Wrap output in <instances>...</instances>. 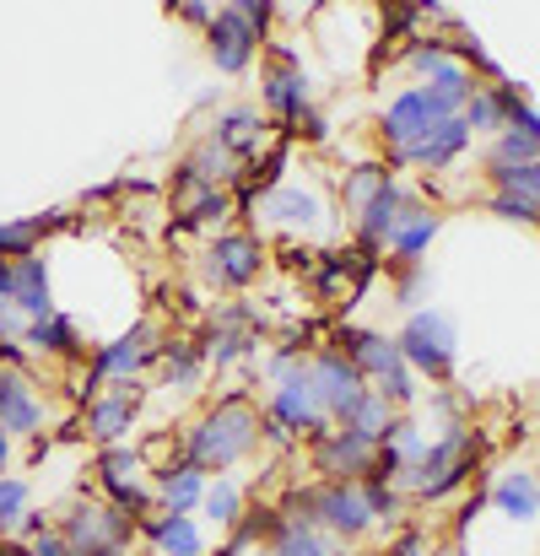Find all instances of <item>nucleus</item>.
I'll return each mask as SVG.
<instances>
[{
	"mask_svg": "<svg viewBox=\"0 0 540 556\" xmlns=\"http://www.w3.org/2000/svg\"><path fill=\"white\" fill-rule=\"evenodd\" d=\"M336 556H378V552H347V546H341V552H336Z\"/></svg>",
	"mask_w": 540,
	"mask_h": 556,
	"instance_id": "13d9d810",
	"label": "nucleus"
},
{
	"mask_svg": "<svg viewBox=\"0 0 540 556\" xmlns=\"http://www.w3.org/2000/svg\"><path fill=\"white\" fill-rule=\"evenodd\" d=\"M260 49H265V43L254 38V27H249L233 5H222V11L211 16V27H205V54H211V65H216L222 76H243Z\"/></svg>",
	"mask_w": 540,
	"mask_h": 556,
	"instance_id": "ddd939ff",
	"label": "nucleus"
},
{
	"mask_svg": "<svg viewBox=\"0 0 540 556\" xmlns=\"http://www.w3.org/2000/svg\"><path fill=\"white\" fill-rule=\"evenodd\" d=\"M205 470H194L189 459H174V465H163L158 476H152V486H158V508L163 514H194L200 508V497H205Z\"/></svg>",
	"mask_w": 540,
	"mask_h": 556,
	"instance_id": "cd10ccee",
	"label": "nucleus"
},
{
	"mask_svg": "<svg viewBox=\"0 0 540 556\" xmlns=\"http://www.w3.org/2000/svg\"><path fill=\"white\" fill-rule=\"evenodd\" d=\"M0 556H33V552H27V541H16V535H5V541H0Z\"/></svg>",
	"mask_w": 540,
	"mask_h": 556,
	"instance_id": "6e6d98bb",
	"label": "nucleus"
},
{
	"mask_svg": "<svg viewBox=\"0 0 540 556\" xmlns=\"http://www.w3.org/2000/svg\"><path fill=\"white\" fill-rule=\"evenodd\" d=\"M422 92H427V98H432V109L449 119V114H465V103H470L476 81H470V71H465V65H449V71H443V76H432Z\"/></svg>",
	"mask_w": 540,
	"mask_h": 556,
	"instance_id": "f704fd0d",
	"label": "nucleus"
},
{
	"mask_svg": "<svg viewBox=\"0 0 540 556\" xmlns=\"http://www.w3.org/2000/svg\"><path fill=\"white\" fill-rule=\"evenodd\" d=\"M43 530H54V519H49L43 508H27V514L16 519V541H33V535H43Z\"/></svg>",
	"mask_w": 540,
	"mask_h": 556,
	"instance_id": "de8ad7c7",
	"label": "nucleus"
},
{
	"mask_svg": "<svg viewBox=\"0 0 540 556\" xmlns=\"http://www.w3.org/2000/svg\"><path fill=\"white\" fill-rule=\"evenodd\" d=\"M0 541H5V535H0Z\"/></svg>",
	"mask_w": 540,
	"mask_h": 556,
	"instance_id": "052dcab7",
	"label": "nucleus"
},
{
	"mask_svg": "<svg viewBox=\"0 0 540 556\" xmlns=\"http://www.w3.org/2000/svg\"><path fill=\"white\" fill-rule=\"evenodd\" d=\"M265 60H271V65H303V54H298L292 43H265Z\"/></svg>",
	"mask_w": 540,
	"mask_h": 556,
	"instance_id": "3c124183",
	"label": "nucleus"
},
{
	"mask_svg": "<svg viewBox=\"0 0 540 556\" xmlns=\"http://www.w3.org/2000/svg\"><path fill=\"white\" fill-rule=\"evenodd\" d=\"M179 16L189 22V27H211V16H216V11H211L205 0H179Z\"/></svg>",
	"mask_w": 540,
	"mask_h": 556,
	"instance_id": "8fccbe9b",
	"label": "nucleus"
},
{
	"mask_svg": "<svg viewBox=\"0 0 540 556\" xmlns=\"http://www.w3.org/2000/svg\"><path fill=\"white\" fill-rule=\"evenodd\" d=\"M205 372H211V363H205V341L200 336H168L158 346V383L163 389H200Z\"/></svg>",
	"mask_w": 540,
	"mask_h": 556,
	"instance_id": "393cba45",
	"label": "nucleus"
},
{
	"mask_svg": "<svg viewBox=\"0 0 540 556\" xmlns=\"http://www.w3.org/2000/svg\"><path fill=\"white\" fill-rule=\"evenodd\" d=\"M438 227H443V216L416 200V205L405 211V222L394 227V238H389V265H422V254H427V243L438 238Z\"/></svg>",
	"mask_w": 540,
	"mask_h": 556,
	"instance_id": "c85d7f7f",
	"label": "nucleus"
},
{
	"mask_svg": "<svg viewBox=\"0 0 540 556\" xmlns=\"http://www.w3.org/2000/svg\"><path fill=\"white\" fill-rule=\"evenodd\" d=\"M227 5L254 27V38H260V43H271V27H276V5H281V0H227Z\"/></svg>",
	"mask_w": 540,
	"mask_h": 556,
	"instance_id": "a18cd8bd",
	"label": "nucleus"
},
{
	"mask_svg": "<svg viewBox=\"0 0 540 556\" xmlns=\"http://www.w3.org/2000/svg\"><path fill=\"white\" fill-rule=\"evenodd\" d=\"M179 438H184V459L194 470L227 476V470H238L243 459L260 454V405L249 400V389H233V394L211 400Z\"/></svg>",
	"mask_w": 540,
	"mask_h": 556,
	"instance_id": "f257e3e1",
	"label": "nucleus"
},
{
	"mask_svg": "<svg viewBox=\"0 0 540 556\" xmlns=\"http://www.w3.org/2000/svg\"><path fill=\"white\" fill-rule=\"evenodd\" d=\"M98 486L103 497L130 519V525H147L158 514V486H152V470H147V454L130 448V443H114V448H98Z\"/></svg>",
	"mask_w": 540,
	"mask_h": 556,
	"instance_id": "0eeeda50",
	"label": "nucleus"
},
{
	"mask_svg": "<svg viewBox=\"0 0 540 556\" xmlns=\"http://www.w3.org/2000/svg\"><path fill=\"white\" fill-rule=\"evenodd\" d=\"M460 119L470 125V136H498V130H508V103H503V87H498V81H492V87H476Z\"/></svg>",
	"mask_w": 540,
	"mask_h": 556,
	"instance_id": "72a5a7b5",
	"label": "nucleus"
},
{
	"mask_svg": "<svg viewBox=\"0 0 540 556\" xmlns=\"http://www.w3.org/2000/svg\"><path fill=\"white\" fill-rule=\"evenodd\" d=\"M330 346H341V352H347V363H352L367 383H378L389 368H400V363H405L394 336H384V330H362V325H341Z\"/></svg>",
	"mask_w": 540,
	"mask_h": 556,
	"instance_id": "6ab92c4d",
	"label": "nucleus"
},
{
	"mask_svg": "<svg viewBox=\"0 0 540 556\" xmlns=\"http://www.w3.org/2000/svg\"><path fill=\"white\" fill-rule=\"evenodd\" d=\"M309 378H314V400H319V410H325L330 427H347V421L357 416L362 394L373 389V383L347 363L341 346H319V352L309 357Z\"/></svg>",
	"mask_w": 540,
	"mask_h": 556,
	"instance_id": "9b49d317",
	"label": "nucleus"
},
{
	"mask_svg": "<svg viewBox=\"0 0 540 556\" xmlns=\"http://www.w3.org/2000/svg\"><path fill=\"white\" fill-rule=\"evenodd\" d=\"M405 65H411V76L432 81V76H443V71H449V65H460V60H454L449 38H416V43L405 49Z\"/></svg>",
	"mask_w": 540,
	"mask_h": 556,
	"instance_id": "e433bc0d",
	"label": "nucleus"
},
{
	"mask_svg": "<svg viewBox=\"0 0 540 556\" xmlns=\"http://www.w3.org/2000/svg\"><path fill=\"white\" fill-rule=\"evenodd\" d=\"M243 179V163L227 152V147H216L211 136L205 141H194L189 152H184V163L174 168V185H216V189H233Z\"/></svg>",
	"mask_w": 540,
	"mask_h": 556,
	"instance_id": "b1692460",
	"label": "nucleus"
},
{
	"mask_svg": "<svg viewBox=\"0 0 540 556\" xmlns=\"http://www.w3.org/2000/svg\"><path fill=\"white\" fill-rule=\"evenodd\" d=\"M389 179H394L389 163H352V168L341 174V205H347V211H362Z\"/></svg>",
	"mask_w": 540,
	"mask_h": 556,
	"instance_id": "c9c22d12",
	"label": "nucleus"
},
{
	"mask_svg": "<svg viewBox=\"0 0 540 556\" xmlns=\"http://www.w3.org/2000/svg\"><path fill=\"white\" fill-rule=\"evenodd\" d=\"M465 147H470V125L460 119V114H449V119H438L411 152H400V157H389V168H422V174H443V168H454L460 157H465Z\"/></svg>",
	"mask_w": 540,
	"mask_h": 556,
	"instance_id": "dca6fc26",
	"label": "nucleus"
},
{
	"mask_svg": "<svg viewBox=\"0 0 540 556\" xmlns=\"http://www.w3.org/2000/svg\"><path fill=\"white\" fill-rule=\"evenodd\" d=\"M281 141H309V147H319V141H330V125H325V114L309 103L292 125H281Z\"/></svg>",
	"mask_w": 540,
	"mask_h": 556,
	"instance_id": "c03bdc74",
	"label": "nucleus"
},
{
	"mask_svg": "<svg viewBox=\"0 0 540 556\" xmlns=\"http://www.w3.org/2000/svg\"><path fill=\"white\" fill-rule=\"evenodd\" d=\"M281 525H287L281 503H243V514H238V525L227 530V541H233L238 552H254V546H271Z\"/></svg>",
	"mask_w": 540,
	"mask_h": 556,
	"instance_id": "c756f323",
	"label": "nucleus"
},
{
	"mask_svg": "<svg viewBox=\"0 0 540 556\" xmlns=\"http://www.w3.org/2000/svg\"><path fill=\"white\" fill-rule=\"evenodd\" d=\"M243 503H249V497H243V486H238L233 476H211V481H205V497H200L194 514H205V525H216V530L227 535V530L238 525Z\"/></svg>",
	"mask_w": 540,
	"mask_h": 556,
	"instance_id": "7c9ffc66",
	"label": "nucleus"
},
{
	"mask_svg": "<svg viewBox=\"0 0 540 556\" xmlns=\"http://www.w3.org/2000/svg\"><path fill=\"white\" fill-rule=\"evenodd\" d=\"M136 421H141V383H136V378L109 383V389H98L92 400H81V438H92L98 448L130 443Z\"/></svg>",
	"mask_w": 540,
	"mask_h": 556,
	"instance_id": "f8f14e48",
	"label": "nucleus"
},
{
	"mask_svg": "<svg viewBox=\"0 0 540 556\" xmlns=\"http://www.w3.org/2000/svg\"><path fill=\"white\" fill-rule=\"evenodd\" d=\"M287 519H309L314 530H325L336 546H357L373 530V514L362 503V481H298L281 503Z\"/></svg>",
	"mask_w": 540,
	"mask_h": 556,
	"instance_id": "f03ea898",
	"label": "nucleus"
},
{
	"mask_svg": "<svg viewBox=\"0 0 540 556\" xmlns=\"http://www.w3.org/2000/svg\"><path fill=\"white\" fill-rule=\"evenodd\" d=\"M298 5H303V11H319V5H330V0H298Z\"/></svg>",
	"mask_w": 540,
	"mask_h": 556,
	"instance_id": "4d7b16f0",
	"label": "nucleus"
},
{
	"mask_svg": "<svg viewBox=\"0 0 540 556\" xmlns=\"http://www.w3.org/2000/svg\"><path fill=\"white\" fill-rule=\"evenodd\" d=\"M362 503H367L373 525H400L405 519V492L394 481H362Z\"/></svg>",
	"mask_w": 540,
	"mask_h": 556,
	"instance_id": "4c0bfd02",
	"label": "nucleus"
},
{
	"mask_svg": "<svg viewBox=\"0 0 540 556\" xmlns=\"http://www.w3.org/2000/svg\"><path fill=\"white\" fill-rule=\"evenodd\" d=\"M43 421H49V400L38 394L27 368H0V427L11 438H38Z\"/></svg>",
	"mask_w": 540,
	"mask_h": 556,
	"instance_id": "4468645a",
	"label": "nucleus"
},
{
	"mask_svg": "<svg viewBox=\"0 0 540 556\" xmlns=\"http://www.w3.org/2000/svg\"><path fill=\"white\" fill-rule=\"evenodd\" d=\"M394 341H400V357H405L411 372H422L432 383H449L454 378V325L438 308H416Z\"/></svg>",
	"mask_w": 540,
	"mask_h": 556,
	"instance_id": "1a4fd4ad",
	"label": "nucleus"
},
{
	"mask_svg": "<svg viewBox=\"0 0 540 556\" xmlns=\"http://www.w3.org/2000/svg\"><path fill=\"white\" fill-rule=\"evenodd\" d=\"M416 205V194H405V189L389 185L378 189L362 211H352V227H357V249H373V254H384L389 249V238H394V227L405 222V211Z\"/></svg>",
	"mask_w": 540,
	"mask_h": 556,
	"instance_id": "a211bd4d",
	"label": "nucleus"
},
{
	"mask_svg": "<svg viewBox=\"0 0 540 556\" xmlns=\"http://www.w3.org/2000/svg\"><path fill=\"white\" fill-rule=\"evenodd\" d=\"M249 227H254V232H260V227H271V232H287L292 243H303V238H319V232L330 227V200H325L314 185L281 179L271 194H260V205H254Z\"/></svg>",
	"mask_w": 540,
	"mask_h": 556,
	"instance_id": "6e6552de",
	"label": "nucleus"
},
{
	"mask_svg": "<svg viewBox=\"0 0 540 556\" xmlns=\"http://www.w3.org/2000/svg\"><path fill=\"white\" fill-rule=\"evenodd\" d=\"M27 552L33 556H71V546H65V535H60V530H43V535H33V541H27Z\"/></svg>",
	"mask_w": 540,
	"mask_h": 556,
	"instance_id": "09e8293b",
	"label": "nucleus"
},
{
	"mask_svg": "<svg viewBox=\"0 0 540 556\" xmlns=\"http://www.w3.org/2000/svg\"><path fill=\"white\" fill-rule=\"evenodd\" d=\"M0 308H11V260H0Z\"/></svg>",
	"mask_w": 540,
	"mask_h": 556,
	"instance_id": "5fc2aeb1",
	"label": "nucleus"
},
{
	"mask_svg": "<svg viewBox=\"0 0 540 556\" xmlns=\"http://www.w3.org/2000/svg\"><path fill=\"white\" fill-rule=\"evenodd\" d=\"M536 486H540V476H536Z\"/></svg>",
	"mask_w": 540,
	"mask_h": 556,
	"instance_id": "bf43d9fd",
	"label": "nucleus"
},
{
	"mask_svg": "<svg viewBox=\"0 0 540 556\" xmlns=\"http://www.w3.org/2000/svg\"><path fill=\"white\" fill-rule=\"evenodd\" d=\"M136 535L158 556H205V530L194 514H152L147 525H136Z\"/></svg>",
	"mask_w": 540,
	"mask_h": 556,
	"instance_id": "5701e85b",
	"label": "nucleus"
},
{
	"mask_svg": "<svg viewBox=\"0 0 540 556\" xmlns=\"http://www.w3.org/2000/svg\"><path fill=\"white\" fill-rule=\"evenodd\" d=\"M76 227L71 211H49V216H22V222H0V260H27V254H43V238L49 232H65Z\"/></svg>",
	"mask_w": 540,
	"mask_h": 556,
	"instance_id": "bb28decb",
	"label": "nucleus"
},
{
	"mask_svg": "<svg viewBox=\"0 0 540 556\" xmlns=\"http://www.w3.org/2000/svg\"><path fill=\"white\" fill-rule=\"evenodd\" d=\"M11 308L22 319H49L54 314V287H49V260L27 254L11 265Z\"/></svg>",
	"mask_w": 540,
	"mask_h": 556,
	"instance_id": "a878e982",
	"label": "nucleus"
},
{
	"mask_svg": "<svg viewBox=\"0 0 540 556\" xmlns=\"http://www.w3.org/2000/svg\"><path fill=\"white\" fill-rule=\"evenodd\" d=\"M22 346L33 352V357H49V363H87L92 352H87V336L76 330V319H65L60 308L49 314V319H27L22 325Z\"/></svg>",
	"mask_w": 540,
	"mask_h": 556,
	"instance_id": "aec40b11",
	"label": "nucleus"
},
{
	"mask_svg": "<svg viewBox=\"0 0 540 556\" xmlns=\"http://www.w3.org/2000/svg\"><path fill=\"white\" fill-rule=\"evenodd\" d=\"M260 103H265V119L271 125H292L309 103H314V81L303 65H271L260 71Z\"/></svg>",
	"mask_w": 540,
	"mask_h": 556,
	"instance_id": "f3484780",
	"label": "nucleus"
},
{
	"mask_svg": "<svg viewBox=\"0 0 540 556\" xmlns=\"http://www.w3.org/2000/svg\"><path fill=\"white\" fill-rule=\"evenodd\" d=\"M384 5H389V11H422V16H438V11H443L438 0H384Z\"/></svg>",
	"mask_w": 540,
	"mask_h": 556,
	"instance_id": "603ef678",
	"label": "nucleus"
},
{
	"mask_svg": "<svg viewBox=\"0 0 540 556\" xmlns=\"http://www.w3.org/2000/svg\"><path fill=\"white\" fill-rule=\"evenodd\" d=\"M227 216H233V189L174 185V227L179 232H222Z\"/></svg>",
	"mask_w": 540,
	"mask_h": 556,
	"instance_id": "412c9836",
	"label": "nucleus"
},
{
	"mask_svg": "<svg viewBox=\"0 0 540 556\" xmlns=\"http://www.w3.org/2000/svg\"><path fill=\"white\" fill-rule=\"evenodd\" d=\"M271 556H336L341 546L325 535V530H314L309 519H287L281 530H276V541L265 546Z\"/></svg>",
	"mask_w": 540,
	"mask_h": 556,
	"instance_id": "473e14b6",
	"label": "nucleus"
},
{
	"mask_svg": "<svg viewBox=\"0 0 540 556\" xmlns=\"http://www.w3.org/2000/svg\"><path fill=\"white\" fill-rule=\"evenodd\" d=\"M271 119L260 114V109H227V114H216V125H211V141L216 147H227L238 163H254V157H265L271 152Z\"/></svg>",
	"mask_w": 540,
	"mask_h": 556,
	"instance_id": "4be33fe9",
	"label": "nucleus"
},
{
	"mask_svg": "<svg viewBox=\"0 0 540 556\" xmlns=\"http://www.w3.org/2000/svg\"><path fill=\"white\" fill-rule=\"evenodd\" d=\"M33 508V486L22 476H0V535H16V519Z\"/></svg>",
	"mask_w": 540,
	"mask_h": 556,
	"instance_id": "58836bf2",
	"label": "nucleus"
},
{
	"mask_svg": "<svg viewBox=\"0 0 540 556\" xmlns=\"http://www.w3.org/2000/svg\"><path fill=\"white\" fill-rule=\"evenodd\" d=\"M54 530L65 535L71 556H130V541H136V525L109 503V497H76Z\"/></svg>",
	"mask_w": 540,
	"mask_h": 556,
	"instance_id": "39448f33",
	"label": "nucleus"
},
{
	"mask_svg": "<svg viewBox=\"0 0 540 556\" xmlns=\"http://www.w3.org/2000/svg\"><path fill=\"white\" fill-rule=\"evenodd\" d=\"M487 205H492V216H503V222H525V227H540V200L519 194V189H498Z\"/></svg>",
	"mask_w": 540,
	"mask_h": 556,
	"instance_id": "79ce46f5",
	"label": "nucleus"
},
{
	"mask_svg": "<svg viewBox=\"0 0 540 556\" xmlns=\"http://www.w3.org/2000/svg\"><path fill=\"white\" fill-rule=\"evenodd\" d=\"M443 114L432 109V98L422 92V87H411V92H400L389 109H384V119H378V136H384V147H389V157H400V152H411L432 125H438Z\"/></svg>",
	"mask_w": 540,
	"mask_h": 556,
	"instance_id": "2eb2a0df",
	"label": "nucleus"
},
{
	"mask_svg": "<svg viewBox=\"0 0 540 556\" xmlns=\"http://www.w3.org/2000/svg\"><path fill=\"white\" fill-rule=\"evenodd\" d=\"M373 389H378V394H384V400H389L394 410H405V405L416 400V372H411L405 363H400V368H389V372H384V378H378Z\"/></svg>",
	"mask_w": 540,
	"mask_h": 556,
	"instance_id": "37998d69",
	"label": "nucleus"
},
{
	"mask_svg": "<svg viewBox=\"0 0 540 556\" xmlns=\"http://www.w3.org/2000/svg\"><path fill=\"white\" fill-rule=\"evenodd\" d=\"M11 459H16V438H11V432L0 427V476L11 470Z\"/></svg>",
	"mask_w": 540,
	"mask_h": 556,
	"instance_id": "864d4df0",
	"label": "nucleus"
},
{
	"mask_svg": "<svg viewBox=\"0 0 540 556\" xmlns=\"http://www.w3.org/2000/svg\"><path fill=\"white\" fill-rule=\"evenodd\" d=\"M487 179L498 189H519V194L540 200V157L536 163H487Z\"/></svg>",
	"mask_w": 540,
	"mask_h": 556,
	"instance_id": "ea45409f",
	"label": "nucleus"
},
{
	"mask_svg": "<svg viewBox=\"0 0 540 556\" xmlns=\"http://www.w3.org/2000/svg\"><path fill=\"white\" fill-rule=\"evenodd\" d=\"M158 346H163V330H158L152 319H136L125 336L98 341L92 357H87L81 383H76V400H92V394L109 389V383H125V378H141L147 368H158Z\"/></svg>",
	"mask_w": 540,
	"mask_h": 556,
	"instance_id": "20e7f679",
	"label": "nucleus"
},
{
	"mask_svg": "<svg viewBox=\"0 0 540 556\" xmlns=\"http://www.w3.org/2000/svg\"><path fill=\"white\" fill-rule=\"evenodd\" d=\"M373 454H378V438H367L357 427H325L319 438H309V476L314 481H367Z\"/></svg>",
	"mask_w": 540,
	"mask_h": 556,
	"instance_id": "9d476101",
	"label": "nucleus"
},
{
	"mask_svg": "<svg viewBox=\"0 0 540 556\" xmlns=\"http://www.w3.org/2000/svg\"><path fill=\"white\" fill-rule=\"evenodd\" d=\"M265 265H271V249H265V238L254 227H227V232H216L200 249V270H205V281L216 292H249V287H260Z\"/></svg>",
	"mask_w": 540,
	"mask_h": 556,
	"instance_id": "423d86ee",
	"label": "nucleus"
},
{
	"mask_svg": "<svg viewBox=\"0 0 540 556\" xmlns=\"http://www.w3.org/2000/svg\"><path fill=\"white\" fill-rule=\"evenodd\" d=\"M481 454H487V443H481L476 432L449 427V432H443L438 443H427V454L400 476V492L416 497V503H443L449 492H460V486L476 476Z\"/></svg>",
	"mask_w": 540,
	"mask_h": 556,
	"instance_id": "7ed1b4c3",
	"label": "nucleus"
},
{
	"mask_svg": "<svg viewBox=\"0 0 540 556\" xmlns=\"http://www.w3.org/2000/svg\"><path fill=\"white\" fill-rule=\"evenodd\" d=\"M540 157V141L536 136H525V130H498V141H492V152H487V163H536Z\"/></svg>",
	"mask_w": 540,
	"mask_h": 556,
	"instance_id": "a19ab883",
	"label": "nucleus"
},
{
	"mask_svg": "<svg viewBox=\"0 0 540 556\" xmlns=\"http://www.w3.org/2000/svg\"><path fill=\"white\" fill-rule=\"evenodd\" d=\"M378 556H427V535H422L416 525H405V530H400Z\"/></svg>",
	"mask_w": 540,
	"mask_h": 556,
	"instance_id": "49530a36",
	"label": "nucleus"
},
{
	"mask_svg": "<svg viewBox=\"0 0 540 556\" xmlns=\"http://www.w3.org/2000/svg\"><path fill=\"white\" fill-rule=\"evenodd\" d=\"M492 503H498V514H508V519H519V525H530L540 514V486L530 470H508L498 486H492Z\"/></svg>",
	"mask_w": 540,
	"mask_h": 556,
	"instance_id": "2f4dec72",
	"label": "nucleus"
}]
</instances>
